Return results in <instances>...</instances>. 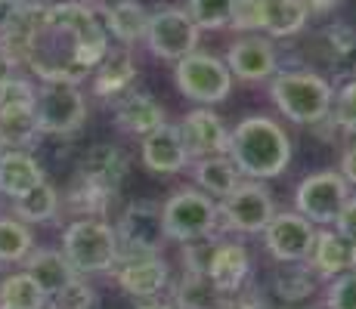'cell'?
<instances>
[{
    "label": "cell",
    "instance_id": "6da1fadb",
    "mask_svg": "<svg viewBox=\"0 0 356 309\" xmlns=\"http://www.w3.org/2000/svg\"><path fill=\"white\" fill-rule=\"evenodd\" d=\"M108 53L106 25L84 3L38 6L25 62L40 81L81 84Z\"/></svg>",
    "mask_w": 356,
    "mask_h": 309
},
{
    "label": "cell",
    "instance_id": "7a4b0ae2",
    "mask_svg": "<svg viewBox=\"0 0 356 309\" xmlns=\"http://www.w3.org/2000/svg\"><path fill=\"white\" fill-rule=\"evenodd\" d=\"M229 161L251 180H276L291 164V140L273 118L251 115L229 130Z\"/></svg>",
    "mask_w": 356,
    "mask_h": 309
},
{
    "label": "cell",
    "instance_id": "3957f363",
    "mask_svg": "<svg viewBox=\"0 0 356 309\" xmlns=\"http://www.w3.org/2000/svg\"><path fill=\"white\" fill-rule=\"evenodd\" d=\"M270 96L276 108L294 124H323L332 115L334 90L316 72H276L270 84Z\"/></svg>",
    "mask_w": 356,
    "mask_h": 309
},
{
    "label": "cell",
    "instance_id": "277c9868",
    "mask_svg": "<svg viewBox=\"0 0 356 309\" xmlns=\"http://www.w3.org/2000/svg\"><path fill=\"white\" fill-rule=\"evenodd\" d=\"M63 253L72 263L74 272H108L121 257L118 235L108 223H102L97 217H81L74 219L63 235Z\"/></svg>",
    "mask_w": 356,
    "mask_h": 309
},
{
    "label": "cell",
    "instance_id": "5b68a950",
    "mask_svg": "<svg viewBox=\"0 0 356 309\" xmlns=\"http://www.w3.org/2000/svg\"><path fill=\"white\" fill-rule=\"evenodd\" d=\"M164 217V232L174 242H193V238H204L220 226V210L217 201L208 198L198 189H180L161 204Z\"/></svg>",
    "mask_w": 356,
    "mask_h": 309
},
{
    "label": "cell",
    "instance_id": "8992f818",
    "mask_svg": "<svg viewBox=\"0 0 356 309\" xmlns=\"http://www.w3.org/2000/svg\"><path fill=\"white\" fill-rule=\"evenodd\" d=\"M31 108L38 118V130L53 136L78 133L87 118V102L78 84H59V81H44V87L34 90Z\"/></svg>",
    "mask_w": 356,
    "mask_h": 309
},
{
    "label": "cell",
    "instance_id": "52a82bcc",
    "mask_svg": "<svg viewBox=\"0 0 356 309\" xmlns=\"http://www.w3.org/2000/svg\"><path fill=\"white\" fill-rule=\"evenodd\" d=\"M177 87L186 99L198 102V106H217L223 102L232 90V74L227 62L211 56V53H189L177 62Z\"/></svg>",
    "mask_w": 356,
    "mask_h": 309
},
{
    "label": "cell",
    "instance_id": "ba28073f",
    "mask_svg": "<svg viewBox=\"0 0 356 309\" xmlns=\"http://www.w3.org/2000/svg\"><path fill=\"white\" fill-rule=\"evenodd\" d=\"M347 198H350V185H347L344 176L338 170H319V174H310L307 180H300L298 192H294V208L313 226H325L338 219Z\"/></svg>",
    "mask_w": 356,
    "mask_h": 309
},
{
    "label": "cell",
    "instance_id": "9c48e42d",
    "mask_svg": "<svg viewBox=\"0 0 356 309\" xmlns=\"http://www.w3.org/2000/svg\"><path fill=\"white\" fill-rule=\"evenodd\" d=\"M146 47L152 50V56L168 59V62H180L183 56L195 53L198 47V28L193 25V19L186 16V10L180 6H159L149 16L146 25Z\"/></svg>",
    "mask_w": 356,
    "mask_h": 309
},
{
    "label": "cell",
    "instance_id": "30bf717a",
    "mask_svg": "<svg viewBox=\"0 0 356 309\" xmlns=\"http://www.w3.org/2000/svg\"><path fill=\"white\" fill-rule=\"evenodd\" d=\"M217 210H220V219L227 229L245 232V235H257V232H264L266 223L276 217V201H273L266 185L251 180V183H238L236 192H229V195L217 204Z\"/></svg>",
    "mask_w": 356,
    "mask_h": 309
},
{
    "label": "cell",
    "instance_id": "8fae6325",
    "mask_svg": "<svg viewBox=\"0 0 356 309\" xmlns=\"http://www.w3.org/2000/svg\"><path fill=\"white\" fill-rule=\"evenodd\" d=\"M115 235H118V247H124V253H161L164 242H168L161 204L130 201L115 226Z\"/></svg>",
    "mask_w": 356,
    "mask_h": 309
},
{
    "label": "cell",
    "instance_id": "7c38bea8",
    "mask_svg": "<svg viewBox=\"0 0 356 309\" xmlns=\"http://www.w3.org/2000/svg\"><path fill=\"white\" fill-rule=\"evenodd\" d=\"M316 242V226L304 219L298 210L276 214L264 229V244L279 263H307Z\"/></svg>",
    "mask_w": 356,
    "mask_h": 309
},
{
    "label": "cell",
    "instance_id": "4fadbf2b",
    "mask_svg": "<svg viewBox=\"0 0 356 309\" xmlns=\"http://www.w3.org/2000/svg\"><path fill=\"white\" fill-rule=\"evenodd\" d=\"M112 272H115V281L121 285V291L140 300L159 297L170 278L168 263L161 260V253H124L112 266Z\"/></svg>",
    "mask_w": 356,
    "mask_h": 309
},
{
    "label": "cell",
    "instance_id": "5bb4252c",
    "mask_svg": "<svg viewBox=\"0 0 356 309\" xmlns=\"http://www.w3.org/2000/svg\"><path fill=\"white\" fill-rule=\"evenodd\" d=\"M180 136L186 142L189 158H211V155H227L229 149V127L223 124L220 115L211 108H195L180 124Z\"/></svg>",
    "mask_w": 356,
    "mask_h": 309
},
{
    "label": "cell",
    "instance_id": "9a60e30c",
    "mask_svg": "<svg viewBox=\"0 0 356 309\" xmlns=\"http://www.w3.org/2000/svg\"><path fill=\"white\" fill-rule=\"evenodd\" d=\"M227 68L238 81L257 84V81H270L273 74H276L279 59L266 37H242V40H236V44H229Z\"/></svg>",
    "mask_w": 356,
    "mask_h": 309
},
{
    "label": "cell",
    "instance_id": "2e32d148",
    "mask_svg": "<svg viewBox=\"0 0 356 309\" xmlns=\"http://www.w3.org/2000/svg\"><path fill=\"white\" fill-rule=\"evenodd\" d=\"M140 152H143V164L152 174H180L193 161L186 152V142L180 136V127H174V124H164L155 133L143 136Z\"/></svg>",
    "mask_w": 356,
    "mask_h": 309
},
{
    "label": "cell",
    "instance_id": "e0dca14e",
    "mask_svg": "<svg viewBox=\"0 0 356 309\" xmlns=\"http://www.w3.org/2000/svg\"><path fill=\"white\" fill-rule=\"evenodd\" d=\"M127 155L112 142H97L87 149L84 161H81V180L97 185L102 192H118L127 176Z\"/></svg>",
    "mask_w": 356,
    "mask_h": 309
},
{
    "label": "cell",
    "instance_id": "ac0fdd59",
    "mask_svg": "<svg viewBox=\"0 0 356 309\" xmlns=\"http://www.w3.org/2000/svg\"><path fill=\"white\" fill-rule=\"evenodd\" d=\"M208 278L214 281V287L220 294H238L251 278V253L245 251V244L238 242H220L214 251V260H211Z\"/></svg>",
    "mask_w": 356,
    "mask_h": 309
},
{
    "label": "cell",
    "instance_id": "d6986e66",
    "mask_svg": "<svg viewBox=\"0 0 356 309\" xmlns=\"http://www.w3.org/2000/svg\"><path fill=\"white\" fill-rule=\"evenodd\" d=\"M115 124L130 136H149L168 124L164 106L149 93H124L115 106Z\"/></svg>",
    "mask_w": 356,
    "mask_h": 309
},
{
    "label": "cell",
    "instance_id": "ffe728a7",
    "mask_svg": "<svg viewBox=\"0 0 356 309\" xmlns=\"http://www.w3.org/2000/svg\"><path fill=\"white\" fill-rule=\"evenodd\" d=\"M307 266L323 278L350 272L356 269V244H350L338 232H316V242H313V251L307 257Z\"/></svg>",
    "mask_w": 356,
    "mask_h": 309
},
{
    "label": "cell",
    "instance_id": "44dd1931",
    "mask_svg": "<svg viewBox=\"0 0 356 309\" xmlns=\"http://www.w3.org/2000/svg\"><path fill=\"white\" fill-rule=\"evenodd\" d=\"M22 263H25V276L40 287L44 297H56L68 281L78 276L72 269V263L65 260V253L59 251H31Z\"/></svg>",
    "mask_w": 356,
    "mask_h": 309
},
{
    "label": "cell",
    "instance_id": "7402d4cb",
    "mask_svg": "<svg viewBox=\"0 0 356 309\" xmlns=\"http://www.w3.org/2000/svg\"><path fill=\"white\" fill-rule=\"evenodd\" d=\"M319 50L334 78H356V28L353 25H328L319 31Z\"/></svg>",
    "mask_w": 356,
    "mask_h": 309
},
{
    "label": "cell",
    "instance_id": "603a6c76",
    "mask_svg": "<svg viewBox=\"0 0 356 309\" xmlns=\"http://www.w3.org/2000/svg\"><path fill=\"white\" fill-rule=\"evenodd\" d=\"M136 81V62L130 56L127 47L121 50H108L102 62L93 68V93L108 99V96L130 93V84Z\"/></svg>",
    "mask_w": 356,
    "mask_h": 309
},
{
    "label": "cell",
    "instance_id": "cb8c5ba5",
    "mask_svg": "<svg viewBox=\"0 0 356 309\" xmlns=\"http://www.w3.org/2000/svg\"><path fill=\"white\" fill-rule=\"evenodd\" d=\"M38 183H44V170H40L38 158H31L22 149H10L0 158V192L10 198L25 195Z\"/></svg>",
    "mask_w": 356,
    "mask_h": 309
},
{
    "label": "cell",
    "instance_id": "d4e9b609",
    "mask_svg": "<svg viewBox=\"0 0 356 309\" xmlns=\"http://www.w3.org/2000/svg\"><path fill=\"white\" fill-rule=\"evenodd\" d=\"M195 183L202 185V192L208 198H227L229 192H236V185L242 183L238 167L229 161V155H211V158H195L193 167Z\"/></svg>",
    "mask_w": 356,
    "mask_h": 309
},
{
    "label": "cell",
    "instance_id": "484cf974",
    "mask_svg": "<svg viewBox=\"0 0 356 309\" xmlns=\"http://www.w3.org/2000/svg\"><path fill=\"white\" fill-rule=\"evenodd\" d=\"M307 25V6L300 0H260V31L270 37H294Z\"/></svg>",
    "mask_w": 356,
    "mask_h": 309
},
{
    "label": "cell",
    "instance_id": "4316f807",
    "mask_svg": "<svg viewBox=\"0 0 356 309\" xmlns=\"http://www.w3.org/2000/svg\"><path fill=\"white\" fill-rule=\"evenodd\" d=\"M102 12H106V34H115L124 47L146 37L149 12L143 3H136V0H118V3H108V10H102Z\"/></svg>",
    "mask_w": 356,
    "mask_h": 309
},
{
    "label": "cell",
    "instance_id": "83f0119b",
    "mask_svg": "<svg viewBox=\"0 0 356 309\" xmlns=\"http://www.w3.org/2000/svg\"><path fill=\"white\" fill-rule=\"evenodd\" d=\"M229 303L227 294H220L214 287V281L208 276H193L183 272L180 285L174 291V306L177 309H223Z\"/></svg>",
    "mask_w": 356,
    "mask_h": 309
},
{
    "label": "cell",
    "instance_id": "f1b7e54d",
    "mask_svg": "<svg viewBox=\"0 0 356 309\" xmlns=\"http://www.w3.org/2000/svg\"><path fill=\"white\" fill-rule=\"evenodd\" d=\"M38 118H34V108L29 106H16V108H0V149L10 152V149H22L31 146L38 140Z\"/></svg>",
    "mask_w": 356,
    "mask_h": 309
},
{
    "label": "cell",
    "instance_id": "f546056e",
    "mask_svg": "<svg viewBox=\"0 0 356 309\" xmlns=\"http://www.w3.org/2000/svg\"><path fill=\"white\" fill-rule=\"evenodd\" d=\"M13 201H16V219H22V223H47L59 214V192L47 180Z\"/></svg>",
    "mask_w": 356,
    "mask_h": 309
},
{
    "label": "cell",
    "instance_id": "4dcf8cb0",
    "mask_svg": "<svg viewBox=\"0 0 356 309\" xmlns=\"http://www.w3.org/2000/svg\"><path fill=\"white\" fill-rule=\"evenodd\" d=\"M44 306L47 297L25 272L3 278V285H0V309H44Z\"/></svg>",
    "mask_w": 356,
    "mask_h": 309
},
{
    "label": "cell",
    "instance_id": "1f68e13d",
    "mask_svg": "<svg viewBox=\"0 0 356 309\" xmlns=\"http://www.w3.org/2000/svg\"><path fill=\"white\" fill-rule=\"evenodd\" d=\"M273 285H276V294L285 303H300L313 294L316 281H313V269L307 263H285V269L276 272Z\"/></svg>",
    "mask_w": 356,
    "mask_h": 309
},
{
    "label": "cell",
    "instance_id": "d6a6232c",
    "mask_svg": "<svg viewBox=\"0 0 356 309\" xmlns=\"http://www.w3.org/2000/svg\"><path fill=\"white\" fill-rule=\"evenodd\" d=\"M186 16L198 31L227 28L232 19V0H186Z\"/></svg>",
    "mask_w": 356,
    "mask_h": 309
},
{
    "label": "cell",
    "instance_id": "836d02e7",
    "mask_svg": "<svg viewBox=\"0 0 356 309\" xmlns=\"http://www.w3.org/2000/svg\"><path fill=\"white\" fill-rule=\"evenodd\" d=\"M31 253V229L22 219H0V263H16Z\"/></svg>",
    "mask_w": 356,
    "mask_h": 309
},
{
    "label": "cell",
    "instance_id": "e575fe53",
    "mask_svg": "<svg viewBox=\"0 0 356 309\" xmlns=\"http://www.w3.org/2000/svg\"><path fill=\"white\" fill-rule=\"evenodd\" d=\"M217 244H220V242H217L214 235L183 242V272H193V276H208Z\"/></svg>",
    "mask_w": 356,
    "mask_h": 309
},
{
    "label": "cell",
    "instance_id": "d590c367",
    "mask_svg": "<svg viewBox=\"0 0 356 309\" xmlns=\"http://www.w3.org/2000/svg\"><path fill=\"white\" fill-rule=\"evenodd\" d=\"M108 198H112V192H102L97 185L81 180L68 195V208H72V214H102Z\"/></svg>",
    "mask_w": 356,
    "mask_h": 309
},
{
    "label": "cell",
    "instance_id": "8d00e7d4",
    "mask_svg": "<svg viewBox=\"0 0 356 309\" xmlns=\"http://www.w3.org/2000/svg\"><path fill=\"white\" fill-rule=\"evenodd\" d=\"M328 118H334V124H338L344 133L356 136V78H350L338 90V96H334V112L328 115Z\"/></svg>",
    "mask_w": 356,
    "mask_h": 309
},
{
    "label": "cell",
    "instance_id": "74e56055",
    "mask_svg": "<svg viewBox=\"0 0 356 309\" xmlns=\"http://www.w3.org/2000/svg\"><path fill=\"white\" fill-rule=\"evenodd\" d=\"M93 303H97V294H93V287L87 285V281H81L78 276L53 297V309H93Z\"/></svg>",
    "mask_w": 356,
    "mask_h": 309
},
{
    "label": "cell",
    "instance_id": "f35d334b",
    "mask_svg": "<svg viewBox=\"0 0 356 309\" xmlns=\"http://www.w3.org/2000/svg\"><path fill=\"white\" fill-rule=\"evenodd\" d=\"M325 309H356V269L332 278L325 291Z\"/></svg>",
    "mask_w": 356,
    "mask_h": 309
},
{
    "label": "cell",
    "instance_id": "ab89813d",
    "mask_svg": "<svg viewBox=\"0 0 356 309\" xmlns=\"http://www.w3.org/2000/svg\"><path fill=\"white\" fill-rule=\"evenodd\" d=\"M16 106H34V87L22 78H0V108H16Z\"/></svg>",
    "mask_w": 356,
    "mask_h": 309
},
{
    "label": "cell",
    "instance_id": "60d3db41",
    "mask_svg": "<svg viewBox=\"0 0 356 309\" xmlns=\"http://www.w3.org/2000/svg\"><path fill=\"white\" fill-rule=\"evenodd\" d=\"M229 25L236 31H260V0H232Z\"/></svg>",
    "mask_w": 356,
    "mask_h": 309
},
{
    "label": "cell",
    "instance_id": "b9f144b4",
    "mask_svg": "<svg viewBox=\"0 0 356 309\" xmlns=\"http://www.w3.org/2000/svg\"><path fill=\"white\" fill-rule=\"evenodd\" d=\"M334 232L344 235L350 244H356V195L347 198V204L341 208L338 219H334Z\"/></svg>",
    "mask_w": 356,
    "mask_h": 309
},
{
    "label": "cell",
    "instance_id": "7bdbcfd3",
    "mask_svg": "<svg viewBox=\"0 0 356 309\" xmlns=\"http://www.w3.org/2000/svg\"><path fill=\"white\" fill-rule=\"evenodd\" d=\"M229 309H270V303L264 300V294L248 291V285H245L242 291L229 297Z\"/></svg>",
    "mask_w": 356,
    "mask_h": 309
},
{
    "label": "cell",
    "instance_id": "ee69618b",
    "mask_svg": "<svg viewBox=\"0 0 356 309\" xmlns=\"http://www.w3.org/2000/svg\"><path fill=\"white\" fill-rule=\"evenodd\" d=\"M338 174L347 180V185H356V142L347 149L344 155H341V170Z\"/></svg>",
    "mask_w": 356,
    "mask_h": 309
},
{
    "label": "cell",
    "instance_id": "f6af8a7d",
    "mask_svg": "<svg viewBox=\"0 0 356 309\" xmlns=\"http://www.w3.org/2000/svg\"><path fill=\"white\" fill-rule=\"evenodd\" d=\"M16 12H19V3H13V0H0V34L13 25Z\"/></svg>",
    "mask_w": 356,
    "mask_h": 309
},
{
    "label": "cell",
    "instance_id": "bcb514c9",
    "mask_svg": "<svg viewBox=\"0 0 356 309\" xmlns=\"http://www.w3.org/2000/svg\"><path fill=\"white\" fill-rule=\"evenodd\" d=\"M300 3L307 6V16H323V12L334 10L341 0H300Z\"/></svg>",
    "mask_w": 356,
    "mask_h": 309
},
{
    "label": "cell",
    "instance_id": "7dc6e473",
    "mask_svg": "<svg viewBox=\"0 0 356 309\" xmlns=\"http://www.w3.org/2000/svg\"><path fill=\"white\" fill-rule=\"evenodd\" d=\"M136 309H177L174 303H168V300H159V297H152V300H146L143 306H136Z\"/></svg>",
    "mask_w": 356,
    "mask_h": 309
},
{
    "label": "cell",
    "instance_id": "c3c4849f",
    "mask_svg": "<svg viewBox=\"0 0 356 309\" xmlns=\"http://www.w3.org/2000/svg\"><path fill=\"white\" fill-rule=\"evenodd\" d=\"M13 3H19V6H25V3H34V0H13Z\"/></svg>",
    "mask_w": 356,
    "mask_h": 309
},
{
    "label": "cell",
    "instance_id": "681fc988",
    "mask_svg": "<svg viewBox=\"0 0 356 309\" xmlns=\"http://www.w3.org/2000/svg\"><path fill=\"white\" fill-rule=\"evenodd\" d=\"M102 3H118V0H102Z\"/></svg>",
    "mask_w": 356,
    "mask_h": 309
},
{
    "label": "cell",
    "instance_id": "f907efd6",
    "mask_svg": "<svg viewBox=\"0 0 356 309\" xmlns=\"http://www.w3.org/2000/svg\"><path fill=\"white\" fill-rule=\"evenodd\" d=\"M0 158H3V149H0Z\"/></svg>",
    "mask_w": 356,
    "mask_h": 309
},
{
    "label": "cell",
    "instance_id": "816d5d0a",
    "mask_svg": "<svg viewBox=\"0 0 356 309\" xmlns=\"http://www.w3.org/2000/svg\"><path fill=\"white\" fill-rule=\"evenodd\" d=\"M223 309H229V303H227V306H223Z\"/></svg>",
    "mask_w": 356,
    "mask_h": 309
}]
</instances>
